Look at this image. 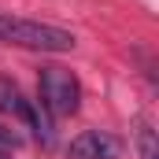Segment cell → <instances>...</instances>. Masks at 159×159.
<instances>
[{
    "label": "cell",
    "instance_id": "6da1fadb",
    "mask_svg": "<svg viewBox=\"0 0 159 159\" xmlns=\"http://www.w3.org/2000/svg\"><path fill=\"white\" fill-rule=\"evenodd\" d=\"M0 41L19 44V48H34V52H70L74 48L70 30L37 22V19H11V15H0Z\"/></svg>",
    "mask_w": 159,
    "mask_h": 159
},
{
    "label": "cell",
    "instance_id": "277c9868",
    "mask_svg": "<svg viewBox=\"0 0 159 159\" xmlns=\"http://www.w3.org/2000/svg\"><path fill=\"white\" fill-rule=\"evenodd\" d=\"M26 107H30V100L22 96V89H19L11 78H0V111L11 115V119L26 122Z\"/></svg>",
    "mask_w": 159,
    "mask_h": 159
},
{
    "label": "cell",
    "instance_id": "3957f363",
    "mask_svg": "<svg viewBox=\"0 0 159 159\" xmlns=\"http://www.w3.org/2000/svg\"><path fill=\"white\" fill-rule=\"evenodd\" d=\"M122 141L107 129H85L70 141L67 148V159H119Z\"/></svg>",
    "mask_w": 159,
    "mask_h": 159
},
{
    "label": "cell",
    "instance_id": "5b68a950",
    "mask_svg": "<svg viewBox=\"0 0 159 159\" xmlns=\"http://www.w3.org/2000/svg\"><path fill=\"white\" fill-rule=\"evenodd\" d=\"M137 148H141V159H159V144H156V129L148 122L137 126Z\"/></svg>",
    "mask_w": 159,
    "mask_h": 159
},
{
    "label": "cell",
    "instance_id": "7a4b0ae2",
    "mask_svg": "<svg viewBox=\"0 0 159 159\" xmlns=\"http://www.w3.org/2000/svg\"><path fill=\"white\" fill-rule=\"evenodd\" d=\"M37 89H41V107L56 119H67L74 115L81 104V81L67 70V67H44L37 78Z\"/></svg>",
    "mask_w": 159,
    "mask_h": 159
},
{
    "label": "cell",
    "instance_id": "8992f818",
    "mask_svg": "<svg viewBox=\"0 0 159 159\" xmlns=\"http://www.w3.org/2000/svg\"><path fill=\"white\" fill-rule=\"evenodd\" d=\"M11 148H19V133H11V129L0 126V152H11Z\"/></svg>",
    "mask_w": 159,
    "mask_h": 159
}]
</instances>
